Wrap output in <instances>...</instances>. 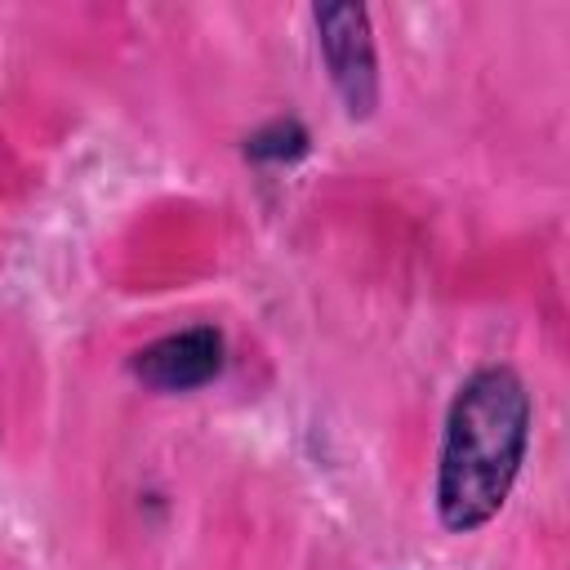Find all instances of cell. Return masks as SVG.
Masks as SVG:
<instances>
[{
  "label": "cell",
  "instance_id": "cell-4",
  "mask_svg": "<svg viewBox=\"0 0 570 570\" xmlns=\"http://www.w3.org/2000/svg\"><path fill=\"white\" fill-rule=\"evenodd\" d=\"M307 129L294 120V116H281V120H267L263 129H254L245 138V156L258 160V165H294L298 156H307Z\"/></svg>",
  "mask_w": 570,
  "mask_h": 570
},
{
  "label": "cell",
  "instance_id": "cell-1",
  "mask_svg": "<svg viewBox=\"0 0 570 570\" xmlns=\"http://www.w3.org/2000/svg\"><path fill=\"white\" fill-rule=\"evenodd\" d=\"M530 419L534 405L512 365H481L459 383L436 454V517L450 534L499 517L525 463Z\"/></svg>",
  "mask_w": 570,
  "mask_h": 570
},
{
  "label": "cell",
  "instance_id": "cell-3",
  "mask_svg": "<svg viewBox=\"0 0 570 570\" xmlns=\"http://www.w3.org/2000/svg\"><path fill=\"white\" fill-rule=\"evenodd\" d=\"M223 356H227L223 334L214 325H191L138 347L129 374L151 392H196L223 374Z\"/></svg>",
  "mask_w": 570,
  "mask_h": 570
},
{
  "label": "cell",
  "instance_id": "cell-2",
  "mask_svg": "<svg viewBox=\"0 0 570 570\" xmlns=\"http://www.w3.org/2000/svg\"><path fill=\"white\" fill-rule=\"evenodd\" d=\"M316 45L330 71L334 94L352 120H370L379 107V49L365 4H316Z\"/></svg>",
  "mask_w": 570,
  "mask_h": 570
}]
</instances>
